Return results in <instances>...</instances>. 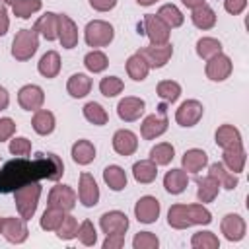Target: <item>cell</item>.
Listing matches in <instances>:
<instances>
[{
  "label": "cell",
  "instance_id": "obj_51",
  "mask_svg": "<svg viewBox=\"0 0 249 249\" xmlns=\"http://www.w3.org/2000/svg\"><path fill=\"white\" fill-rule=\"evenodd\" d=\"M16 134V121L10 117H0V142L10 140Z\"/></svg>",
  "mask_w": 249,
  "mask_h": 249
},
{
  "label": "cell",
  "instance_id": "obj_42",
  "mask_svg": "<svg viewBox=\"0 0 249 249\" xmlns=\"http://www.w3.org/2000/svg\"><path fill=\"white\" fill-rule=\"evenodd\" d=\"M64 214H66L64 210H60V208H56V206H49V204H47V208H45V212L41 214V220H39L41 230H45V231H56V228L60 226V222H62Z\"/></svg>",
  "mask_w": 249,
  "mask_h": 249
},
{
  "label": "cell",
  "instance_id": "obj_30",
  "mask_svg": "<svg viewBox=\"0 0 249 249\" xmlns=\"http://www.w3.org/2000/svg\"><path fill=\"white\" fill-rule=\"evenodd\" d=\"M214 142L216 146H220L222 150L224 148H230V146H235V144H243V138H241V132L237 126L233 124H220L214 132Z\"/></svg>",
  "mask_w": 249,
  "mask_h": 249
},
{
  "label": "cell",
  "instance_id": "obj_1",
  "mask_svg": "<svg viewBox=\"0 0 249 249\" xmlns=\"http://www.w3.org/2000/svg\"><path fill=\"white\" fill-rule=\"evenodd\" d=\"M64 175V163L60 156L49 152V154H35L33 160L27 158H16L8 161L0 169V193H14L16 189L31 183V181H60Z\"/></svg>",
  "mask_w": 249,
  "mask_h": 249
},
{
  "label": "cell",
  "instance_id": "obj_38",
  "mask_svg": "<svg viewBox=\"0 0 249 249\" xmlns=\"http://www.w3.org/2000/svg\"><path fill=\"white\" fill-rule=\"evenodd\" d=\"M82 115H84V119H86L88 123H91V124H95V126H103V124H107V121H109V115H107L105 107H103L101 103H97V101H88V103L82 107Z\"/></svg>",
  "mask_w": 249,
  "mask_h": 249
},
{
  "label": "cell",
  "instance_id": "obj_5",
  "mask_svg": "<svg viewBox=\"0 0 249 249\" xmlns=\"http://www.w3.org/2000/svg\"><path fill=\"white\" fill-rule=\"evenodd\" d=\"M138 33H144L150 39V45H165V43H169V37H171V29L156 14L144 16L142 31H138Z\"/></svg>",
  "mask_w": 249,
  "mask_h": 249
},
{
  "label": "cell",
  "instance_id": "obj_24",
  "mask_svg": "<svg viewBox=\"0 0 249 249\" xmlns=\"http://www.w3.org/2000/svg\"><path fill=\"white\" fill-rule=\"evenodd\" d=\"M189 185V173L183 167H173L163 175V189L169 195H181L185 193Z\"/></svg>",
  "mask_w": 249,
  "mask_h": 249
},
{
  "label": "cell",
  "instance_id": "obj_15",
  "mask_svg": "<svg viewBox=\"0 0 249 249\" xmlns=\"http://www.w3.org/2000/svg\"><path fill=\"white\" fill-rule=\"evenodd\" d=\"M220 231H222V235H224L228 241L237 243V241H241V239L245 237L247 224H245V220H243L239 214L230 212V214H226V216L220 220Z\"/></svg>",
  "mask_w": 249,
  "mask_h": 249
},
{
  "label": "cell",
  "instance_id": "obj_57",
  "mask_svg": "<svg viewBox=\"0 0 249 249\" xmlns=\"http://www.w3.org/2000/svg\"><path fill=\"white\" fill-rule=\"evenodd\" d=\"M181 4L185 8H189V10H195V8L202 6V4H206V0H181Z\"/></svg>",
  "mask_w": 249,
  "mask_h": 249
},
{
  "label": "cell",
  "instance_id": "obj_19",
  "mask_svg": "<svg viewBox=\"0 0 249 249\" xmlns=\"http://www.w3.org/2000/svg\"><path fill=\"white\" fill-rule=\"evenodd\" d=\"M78 25L74 23V19L66 14H58V43L62 45V49H74L78 45Z\"/></svg>",
  "mask_w": 249,
  "mask_h": 249
},
{
  "label": "cell",
  "instance_id": "obj_4",
  "mask_svg": "<svg viewBox=\"0 0 249 249\" xmlns=\"http://www.w3.org/2000/svg\"><path fill=\"white\" fill-rule=\"evenodd\" d=\"M39 49V33L31 27V29H19L12 41V56L18 62H25L29 60Z\"/></svg>",
  "mask_w": 249,
  "mask_h": 249
},
{
  "label": "cell",
  "instance_id": "obj_50",
  "mask_svg": "<svg viewBox=\"0 0 249 249\" xmlns=\"http://www.w3.org/2000/svg\"><path fill=\"white\" fill-rule=\"evenodd\" d=\"M132 247L134 249H158L160 247V239L152 231H138L134 235V239H132Z\"/></svg>",
  "mask_w": 249,
  "mask_h": 249
},
{
  "label": "cell",
  "instance_id": "obj_25",
  "mask_svg": "<svg viewBox=\"0 0 249 249\" xmlns=\"http://www.w3.org/2000/svg\"><path fill=\"white\" fill-rule=\"evenodd\" d=\"M208 165V154L200 148H189L185 150L183 158H181V167L187 173H198Z\"/></svg>",
  "mask_w": 249,
  "mask_h": 249
},
{
  "label": "cell",
  "instance_id": "obj_20",
  "mask_svg": "<svg viewBox=\"0 0 249 249\" xmlns=\"http://www.w3.org/2000/svg\"><path fill=\"white\" fill-rule=\"evenodd\" d=\"M222 163L235 175H239L243 169H245V163H247V152L243 148V144H235V146H230V148H224L222 150Z\"/></svg>",
  "mask_w": 249,
  "mask_h": 249
},
{
  "label": "cell",
  "instance_id": "obj_12",
  "mask_svg": "<svg viewBox=\"0 0 249 249\" xmlns=\"http://www.w3.org/2000/svg\"><path fill=\"white\" fill-rule=\"evenodd\" d=\"M18 103L23 111H37L45 103V91L37 84H25L18 89Z\"/></svg>",
  "mask_w": 249,
  "mask_h": 249
},
{
  "label": "cell",
  "instance_id": "obj_47",
  "mask_svg": "<svg viewBox=\"0 0 249 249\" xmlns=\"http://www.w3.org/2000/svg\"><path fill=\"white\" fill-rule=\"evenodd\" d=\"M124 89V82L119 76H105L99 80V91L105 97H117L119 93H123Z\"/></svg>",
  "mask_w": 249,
  "mask_h": 249
},
{
  "label": "cell",
  "instance_id": "obj_9",
  "mask_svg": "<svg viewBox=\"0 0 249 249\" xmlns=\"http://www.w3.org/2000/svg\"><path fill=\"white\" fill-rule=\"evenodd\" d=\"M101 198V193H99V187H97V181L91 173L84 171L80 173V179H78V200L82 202V206L86 208H93Z\"/></svg>",
  "mask_w": 249,
  "mask_h": 249
},
{
  "label": "cell",
  "instance_id": "obj_56",
  "mask_svg": "<svg viewBox=\"0 0 249 249\" xmlns=\"http://www.w3.org/2000/svg\"><path fill=\"white\" fill-rule=\"evenodd\" d=\"M8 105H10V93L4 86H0V111L8 109Z\"/></svg>",
  "mask_w": 249,
  "mask_h": 249
},
{
  "label": "cell",
  "instance_id": "obj_28",
  "mask_svg": "<svg viewBox=\"0 0 249 249\" xmlns=\"http://www.w3.org/2000/svg\"><path fill=\"white\" fill-rule=\"evenodd\" d=\"M60 68H62V62H60V54L56 51H47L39 58V62H37V72L43 78H47V80L56 78L58 72H60Z\"/></svg>",
  "mask_w": 249,
  "mask_h": 249
},
{
  "label": "cell",
  "instance_id": "obj_18",
  "mask_svg": "<svg viewBox=\"0 0 249 249\" xmlns=\"http://www.w3.org/2000/svg\"><path fill=\"white\" fill-rule=\"evenodd\" d=\"M128 226H130V220L121 210H109L99 218V228L103 233H126Z\"/></svg>",
  "mask_w": 249,
  "mask_h": 249
},
{
  "label": "cell",
  "instance_id": "obj_10",
  "mask_svg": "<svg viewBox=\"0 0 249 249\" xmlns=\"http://www.w3.org/2000/svg\"><path fill=\"white\" fill-rule=\"evenodd\" d=\"M78 202V193L70 187V185H60L56 183L51 191H49V198H47V204L49 206H56L64 212H70Z\"/></svg>",
  "mask_w": 249,
  "mask_h": 249
},
{
  "label": "cell",
  "instance_id": "obj_48",
  "mask_svg": "<svg viewBox=\"0 0 249 249\" xmlns=\"http://www.w3.org/2000/svg\"><path fill=\"white\" fill-rule=\"evenodd\" d=\"M78 241L86 247H93L97 243V230L93 226L91 220H84L80 226H78Z\"/></svg>",
  "mask_w": 249,
  "mask_h": 249
},
{
  "label": "cell",
  "instance_id": "obj_41",
  "mask_svg": "<svg viewBox=\"0 0 249 249\" xmlns=\"http://www.w3.org/2000/svg\"><path fill=\"white\" fill-rule=\"evenodd\" d=\"M195 51H196V54L202 58V60H208V58H212V56H216L218 53H224L222 51V43L216 39V37H200L198 41H196V47H195Z\"/></svg>",
  "mask_w": 249,
  "mask_h": 249
},
{
  "label": "cell",
  "instance_id": "obj_2",
  "mask_svg": "<svg viewBox=\"0 0 249 249\" xmlns=\"http://www.w3.org/2000/svg\"><path fill=\"white\" fill-rule=\"evenodd\" d=\"M41 183L39 181H31L19 189L14 191V202H16V208H18V214L29 222L35 212H37V206H39V198H41Z\"/></svg>",
  "mask_w": 249,
  "mask_h": 249
},
{
  "label": "cell",
  "instance_id": "obj_13",
  "mask_svg": "<svg viewBox=\"0 0 249 249\" xmlns=\"http://www.w3.org/2000/svg\"><path fill=\"white\" fill-rule=\"evenodd\" d=\"M146 111V101L136 95H126L117 103V115L124 123H134L138 121Z\"/></svg>",
  "mask_w": 249,
  "mask_h": 249
},
{
  "label": "cell",
  "instance_id": "obj_17",
  "mask_svg": "<svg viewBox=\"0 0 249 249\" xmlns=\"http://www.w3.org/2000/svg\"><path fill=\"white\" fill-rule=\"evenodd\" d=\"M111 146L123 158L132 156L138 150V136L128 128H119V130H115V134L111 138Z\"/></svg>",
  "mask_w": 249,
  "mask_h": 249
},
{
  "label": "cell",
  "instance_id": "obj_34",
  "mask_svg": "<svg viewBox=\"0 0 249 249\" xmlns=\"http://www.w3.org/2000/svg\"><path fill=\"white\" fill-rule=\"evenodd\" d=\"M4 4L10 6L14 16L19 19H29L33 14H37L43 8L41 0H4Z\"/></svg>",
  "mask_w": 249,
  "mask_h": 249
},
{
  "label": "cell",
  "instance_id": "obj_23",
  "mask_svg": "<svg viewBox=\"0 0 249 249\" xmlns=\"http://www.w3.org/2000/svg\"><path fill=\"white\" fill-rule=\"evenodd\" d=\"M208 175L218 181L220 189H226V191H233V189L237 187V183H239V177H237L235 173H231L222 161L210 163V165H208Z\"/></svg>",
  "mask_w": 249,
  "mask_h": 249
},
{
  "label": "cell",
  "instance_id": "obj_46",
  "mask_svg": "<svg viewBox=\"0 0 249 249\" xmlns=\"http://www.w3.org/2000/svg\"><path fill=\"white\" fill-rule=\"evenodd\" d=\"M78 220L72 216V214H64V218H62V222H60V226L56 228V237L58 239H62V241H70V239H74L76 235H78Z\"/></svg>",
  "mask_w": 249,
  "mask_h": 249
},
{
  "label": "cell",
  "instance_id": "obj_22",
  "mask_svg": "<svg viewBox=\"0 0 249 249\" xmlns=\"http://www.w3.org/2000/svg\"><path fill=\"white\" fill-rule=\"evenodd\" d=\"M31 126L33 130L39 134V136H49L54 132L56 128V119H54V113L49 111V109H37L33 111V117H31Z\"/></svg>",
  "mask_w": 249,
  "mask_h": 249
},
{
  "label": "cell",
  "instance_id": "obj_40",
  "mask_svg": "<svg viewBox=\"0 0 249 249\" xmlns=\"http://www.w3.org/2000/svg\"><path fill=\"white\" fill-rule=\"evenodd\" d=\"M175 158V148L169 142H158L150 150V160L160 167V165H169Z\"/></svg>",
  "mask_w": 249,
  "mask_h": 249
},
{
  "label": "cell",
  "instance_id": "obj_33",
  "mask_svg": "<svg viewBox=\"0 0 249 249\" xmlns=\"http://www.w3.org/2000/svg\"><path fill=\"white\" fill-rule=\"evenodd\" d=\"M220 193V185L216 179H212L210 175H204V177H196V198L198 202L206 204V202H212Z\"/></svg>",
  "mask_w": 249,
  "mask_h": 249
},
{
  "label": "cell",
  "instance_id": "obj_35",
  "mask_svg": "<svg viewBox=\"0 0 249 249\" xmlns=\"http://www.w3.org/2000/svg\"><path fill=\"white\" fill-rule=\"evenodd\" d=\"M126 74H128V78H132L134 82H144L146 78H148V74H150V66L146 64V60L138 54V53H134V54H130L128 58H126Z\"/></svg>",
  "mask_w": 249,
  "mask_h": 249
},
{
  "label": "cell",
  "instance_id": "obj_36",
  "mask_svg": "<svg viewBox=\"0 0 249 249\" xmlns=\"http://www.w3.org/2000/svg\"><path fill=\"white\" fill-rule=\"evenodd\" d=\"M156 16L169 27V29H175V27H181L183 25V21H185V16H183V12L175 6V4H163V6H160L158 8V12H156Z\"/></svg>",
  "mask_w": 249,
  "mask_h": 249
},
{
  "label": "cell",
  "instance_id": "obj_43",
  "mask_svg": "<svg viewBox=\"0 0 249 249\" xmlns=\"http://www.w3.org/2000/svg\"><path fill=\"white\" fill-rule=\"evenodd\" d=\"M156 93L165 103H175L181 97V84L175 82V80H161L156 86Z\"/></svg>",
  "mask_w": 249,
  "mask_h": 249
},
{
  "label": "cell",
  "instance_id": "obj_31",
  "mask_svg": "<svg viewBox=\"0 0 249 249\" xmlns=\"http://www.w3.org/2000/svg\"><path fill=\"white\" fill-rule=\"evenodd\" d=\"M132 177H134V181L140 183V185H150V183H154L156 177H158V165H156L150 158H148V160H138V161H134V165H132Z\"/></svg>",
  "mask_w": 249,
  "mask_h": 249
},
{
  "label": "cell",
  "instance_id": "obj_26",
  "mask_svg": "<svg viewBox=\"0 0 249 249\" xmlns=\"http://www.w3.org/2000/svg\"><path fill=\"white\" fill-rule=\"evenodd\" d=\"M95 154H97V150H95L93 142L86 140V138L76 140L70 148V156H72L74 163H78V165H89L95 160Z\"/></svg>",
  "mask_w": 249,
  "mask_h": 249
},
{
  "label": "cell",
  "instance_id": "obj_21",
  "mask_svg": "<svg viewBox=\"0 0 249 249\" xmlns=\"http://www.w3.org/2000/svg\"><path fill=\"white\" fill-rule=\"evenodd\" d=\"M33 29L43 37L45 41H56L58 39V14L56 12H45L33 25Z\"/></svg>",
  "mask_w": 249,
  "mask_h": 249
},
{
  "label": "cell",
  "instance_id": "obj_54",
  "mask_svg": "<svg viewBox=\"0 0 249 249\" xmlns=\"http://www.w3.org/2000/svg\"><path fill=\"white\" fill-rule=\"evenodd\" d=\"M119 0H89V6L95 12H111Z\"/></svg>",
  "mask_w": 249,
  "mask_h": 249
},
{
  "label": "cell",
  "instance_id": "obj_32",
  "mask_svg": "<svg viewBox=\"0 0 249 249\" xmlns=\"http://www.w3.org/2000/svg\"><path fill=\"white\" fill-rule=\"evenodd\" d=\"M103 181H105V185H107L111 191L119 193V191H123V189L126 187L128 177H126V171H124L121 165L111 163V165H107V167L103 169Z\"/></svg>",
  "mask_w": 249,
  "mask_h": 249
},
{
  "label": "cell",
  "instance_id": "obj_58",
  "mask_svg": "<svg viewBox=\"0 0 249 249\" xmlns=\"http://www.w3.org/2000/svg\"><path fill=\"white\" fill-rule=\"evenodd\" d=\"M156 2H160V0H136V4H138V6H144V8H148V6H154Z\"/></svg>",
  "mask_w": 249,
  "mask_h": 249
},
{
  "label": "cell",
  "instance_id": "obj_8",
  "mask_svg": "<svg viewBox=\"0 0 249 249\" xmlns=\"http://www.w3.org/2000/svg\"><path fill=\"white\" fill-rule=\"evenodd\" d=\"M231 72H233V62L224 53H218L216 56L208 58L204 64V74L210 82H224L231 76Z\"/></svg>",
  "mask_w": 249,
  "mask_h": 249
},
{
  "label": "cell",
  "instance_id": "obj_39",
  "mask_svg": "<svg viewBox=\"0 0 249 249\" xmlns=\"http://www.w3.org/2000/svg\"><path fill=\"white\" fill-rule=\"evenodd\" d=\"M84 66H86L88 72L99 74V72L107 70L109 58H107V54H105L101 49H91V51L86 53V56H84Z\"/></svg>",
  "mask_w": 249,
  "mask_h": 249
},
{
  "label": "cell",
  "instance_id": "obj_6",
  "mask_svg": "<svg viewBox=\"0 0 249 249\" xmlns=\"http://www.w3.org/2000/svg\"><path fill=\"white\" fill-rule=\"evenodd\" d=\"M204 115V105L198 99H187L175 109V123L183 128H191L200 123Z\"/></svg>",
  "mask_w": 249,
  "mask_h": 249
},
{
  "label": "cell",
  "instance_id": "obj_44",
  "mask_svg": "<svg viewBox=\"0 0 249 249\" xmlns=\"http://www.w3.org/2000/svg\"><path fill=\"white\" fill-rule=\"evenodd\" d=\"M191 247H195V249H218L220 247V239H218V235L214 231L200 230V231L193 233Z\"/></svg>",
  "mask_w": 249,
  "mask_h": 249
},
{
  "label": "cell",
  "instance_id": "obj_27",
  "mask_svg": "<svg viewBox=\"0 0 249 249\" xmlns=\"http://www.w3.org/2000/svg\"><path fill=\"white\" fill-rule=\"evenodd\" d=\"M191 21H193V25L196 29L208 31V29H212L216 25L218 16H216V12L208 4H202V6L195 8V10H191Z\"/></svg>",
  "mask_w": 249,
  "mask_h": 249
},
{
  "label": "cell",
  "instance_id": "obj_55",
  "mask_svg": "<svg viewBox=\"0 0 249 249\" xmlns=\"http://www.w3.org/2000/svg\"><path fill=\"white\" fill-rule=\"evenodd\" d=\"M10 29V16H8V8L4 4H0V37H4Z\"/></svg>",
  "mask_w": 249,
  "mask_h": 249
},
{
  "label": "cell",
  "instance_id": "obj_29",
  "mask_svg": "<svg viewBox=\"0 0 249 249\" xmlns=\"http://www.w3.org/2000/svg\"><path fill=\"white\" fill-rule=\"evenodd\" d=\"M66 91L74 99H82L91 91V78L84 72H76L66 82Z\"/></svg>",
  "mask_w": 249,
  "mask_h": 249
},
{
  "label": "cell",
  "instance_id": "obj_16",
  "mask_svg": "<svg viewBox=\"0 0 249 249\" xmlns=\"http://www.w3.org/2000/svg\"><path fill=\"white\" fill-rule=\"evenodd\" d=\"M167 126H169V121H167L165 113L148 115V117H144V121L140 123V136H142L144 140H156V138H160L161 134L167 132Z\"/></svg>",
  "mask_w": 249,
  "mask_h": 249
},
{
  "label": "cell",
  "instance_id": "obj_52",
  "mask_svg": "<svg viewBox=\"0 0 249 249\" xmlns=\"http://www.w3.org/2000/svg\"><path fill=\"white\" fill-rule=\"evenodd\" d=\"M124 245V233H105V239L101 243L103 249H121Z\"/></svg>",
  "mask_w": 249,
  "mask_h": 249
},
{
  "label": "cell",
  "instance_id": "obj_11",
  "mask_svg": "<svg viewBox=\"0 0 249 249\" xmlns=\"http://www.w3.org/2000/svg\"><path fill=\"white\" fill-rule=\"evenodd\" d=\"M160 212H161V204L152 195L140 196L136 200V204H134V218L140 224H154L160 218Z\"/></svg>",
  "mask_w": 249,
  "mask_h": 249
},
{
  "label": "cell",
  "instance_id": "obj_45",
  "mask_svg": "<svg viewBox=\"0 0 249 249\" xmlns=\"http://www.w3.org/2000/svg\"><path fill=\"white\" fill-rule=\"evenodd\" d=\"M187 214H189V220L193 226H208L212 222V212L202 202L187 204Z\"/></svg>",
  "mask_w": 249,
  "mask_h": 249
},
{
  "label": "cell",
  "instance_id": "obj_49",
  "mask_svg": "<svg viewBox=\"0 0 249 249\" xmlns=\"http://www.w3.org/2000/svg\"><path fill=\"white\" fill-rule=\"evenodd\" d=\"M31 148H33L31 146V140L25 138V136H12L10 146H8L10 154L16 156V158H27L31 154Z\"/></svg>",
  "mask_w": 249,
  "mask_h": 249
},
{
  "label": "cell",
  "instance_id": "obj_37",
  "mask_svg": "<svg viewBox=\"0 0 249 249\" xmlns=\"http://www.w3.org/2000/svg\"><path fill=\"white\" fill-rule=\"evenodd\" d=\"M167 226L173 230H187L191 228V220L187 214V204H171L167 210Z\"/></svg>",
  "mask_w": 249,
  "mask_h": 249
},
{
  "label": "cell",
  "instance_id": "obj_7",
  "mask_svg": "<svg viewBox=\"0 0 249 249\" xmlns=\"http://www.w3.org/2000/svg\"><path fill=\"white\" fill-rule=\"evenodd\" d=\"M144 60L146 64L152 68H163L171 56H173V45L171 43H165V45H148V47H142L136 51Z\"/></svg>",
  "mask_w": 249,
  "mask_h": 249
},
{
  "label": "cell",
  "instance_id": "obj_14",
  "mask_svg": "<svg viewBox=\"0 0 249 249\" xmlns=\"http://www.w3.org/2000/svg\"><path fill=\"white\" fill-rule=\"evenodd\" d=\"M2 235L8 243H14V245H21L27 241L29 237V230H27V224L25 220L19 216H8L4 218V226H2Z\"/></svg>",
  "mask_w": 249,
  "mask_h": 249
},
{
  "label": "cell",
  "instance_id": "obj_59",
  "mask_svg": "<svg viewBox=\"0 0 249 249\" xmlns=\"http://www.w3.org/2000/svg\"><path fill=\"white\" fill-rule=\"evenodd\" d=\"M2 226H4V218L0 216V233H2Z\"/></svg>",
  "mask_w": 249,
  "mask_h": 249
},
{
  "label": "cell",
  "instance_id": "obj_53",
  "mask_svg": "<svg viewBox=\"0 0 249 249\" xmlns=\"http://www.w3.org/2000/svg\"><path fill=\"white\" fill-rule=\"evenodd\" d=\"M247 8V0H224V10L230 16H239Z\"/></svg>",
  "mask_w": 249,
  "mask_h": 249
},
{
  "label": "cell",
  "instance_id": "obj_3",
  "mask_svg": "<svg viewBox=\"0 0 249 249\" xmlns=\"http://www.w3.org/2000/svg\"><path fill=\"white\" fill-rule=\"evenodd\" d=\"M113 39H115V29L109 21H105V19L88 21V25L84 29V41L88 47H91V49L109 47Z\"/></svg>",
  "mask_w": 249,
  "mask_h": 249
}]
</instances>
